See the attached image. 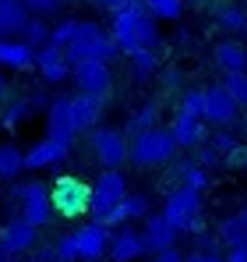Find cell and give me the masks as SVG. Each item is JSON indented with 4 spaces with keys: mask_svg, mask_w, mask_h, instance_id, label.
I'll return each instance as SVG.
<instances>
[{
    "mask_svg": "<svg viewBox=\"0 0 247 262\" xmlns=\"http://www.w3.org/2000/svg\"><path fill=\"white\" fill-rule=\"evenodd\" d=\"M110 36L124 57L134 50H156L159 46V18L145 7V0H131L110 14Z\"/></svg>",
    "mask_w": 247,
    "mask_h": 262,
    "instance_id": "1",
    "label": "cell"
},
{
    "mask_svg": "<svg viewBox=\"0 0 247 262\" xmlns=\"http://www.w3.org/2000/svg\"><path fill=\"white\" fill-rule=\"evenodd\" d=\"M64 53H67L71 68H75V64H82V60H110V64H113V57H117L120 50H117L113 36H110L103 25H95V21H88V18H78V29H75L71 43L64 46Z\"/></svg>",
    "mask_w": 247,
    "mask_h": 262,
    "instance_id": "2",
    "label": "cell"
},
{
    "mask_svg": "<svg viewBox=\"0 0 247 262\" xmlns=\"http://www.w3.org/2000/svg\"><path fill=\"white\" fill-rule=\"evenodd\" d=\"M202 213H205L202 191H194L187 184H177L163 202V216L177 227V234H198V230H205L202 227Z\"/></svg>",
    "mask_w": 247,
    "mask_h": 262,
    "instance_id": "3",
    "label": "cell"
},
{
    "mask_svg": "<svg viewBox=\"0 0 247 262\" xmlns=\"http://www.w3.org/2000/svg\"><path fill=\"white\" fill-rule=\"evenodd\" d=\"M177 156V142H173V135L169 128H145L138 131V135H131V163H138V167H163Z\"/></svg>",
    "mask_w": 247,
    "mask_h": 262,
    "instance_id": "4",
    "label": "cell"
},
{
    "mask_svg": "<svg viewBox=\"0 0 247 262\" xmlns=\"http://www.w3.org/2000/svg\"><path fill=\"white\" fill-rule=\"evenodd\" d=\"M11 199L18 202V216L29 220L32 227H46L53 220V199H50V184L42 181H18L11 188Z\"/></svg>",
    "mask_w": 247,
    "mask_h": 262,
    "instance_id": "5",
    "label": "cell"
},
{
    "mask_svg": "<svg viewBox=\"0 0 247 262\" xmlns=\"http://www.w3.org/2000/svg\"><path fill=\"white\" fill-rule=\"evenodd\" d=\"M50 199H53V213L64 220H78L88 213L92 202V184H85L82 177H57L50 184Z\"/></svg>",
    "mask_w": 247,
    "mask_h": 262,
    "instance_id": "6",
    "label": "cell"
},
{
    "mask_svg": "<svg viewBox=\"0 0 247 262\" xmlns=\"http://www.w3.org/2000/svg\"><path fill=\"white\" fill-rule=\"evenodd\" d=\"M88 145L95 152V160L110 170H120L124 163L131 160V138L120 128H110V124H99V128L88 131Z\"/></svg>",
    "mask_w": 247,
    "mask_h": 262,
    "instance_id": "7",
    "label": "cell"
},
{
    "mask_svg": "<svg viewBox=\"0 0 247 262\" xmlns=\"http://www.w3.org/2000/svg\"><path fill=\"white\" fill-rule=\"evenodd\" d=\"M124 195H127V177L124 170H103V174L95 177V184H92V202H88V216L92 220H103L110 216L117 206L124 202Z\"/></svg>",
    "mask_w": 247,
    "mask_h": 262,
    "instance_id": "8",
    "label": "cell"
},
{
    "mask_svg": "<svg viewBox=\"0 0 247 262\" xmlns=\"http://www.w3.org/2000/svg\"><path fill=\"white\" fill-rule=\"evenodd\" d=\"M240 110L244 106L223 89V82L205 89V106H202V121L205 124H212V128H233L237 117H240Z\"/></svg>",
    "mask_w": 247,
    "mask_h": 262,
    "instance_id": "9",
    "label": "cell"
},
{
    "mask_svg": "<svg viewBox=\"0 0 247 262\" xmlns=\"http://www.w3.org/2000/svg\"><path fill=\"white\" fill-rule=\"evenodd\" d=\"M75 149V138H60V135H46L39 138L29 152H25V170H46V167H60L67 163Z\"/></svg>",
    "mask_w": 247,
    "mask_h": 262,
    "instance_id": "10",
    "label": "cell"
},
{
    "mask_svg": "<svg viewBox=\"0 0 247 262\" xmlns=\"http://www.w3.org/2000/svg\"><path fill=\"white\" fill-rule=\"evenodd\" d=\"M71 82L78 92L106 96L113 89V68H110V60H82V64L71 68Z\"/></svg>",
    "mask_w": 247,
    "mask_h": 262,
    "instance_id": "11",
    "label": "cell"
},
{
    "mask_svg": "<svg viewBox=\"0 0 247 262\" xmlns=\"http://www.w3.org/2000/svg\"><path fill=\"white\" fill-rule=\"evenodd\" d=\"M71 237H75L78 262H99V259H106V252H110V227L99 223V220L71 230Z\"/></svg>",
    "mask_w": 247,
    "mask_h": 262,
    "instance_id": "12",
    "label": "cell"
},
{
    "mask_svg": "<svg viewBox=\"0 0 247 262\" xmlns=\"http://www.w3.org/2000/svg\"><path fill=\"white\" fill-rule=\"evenodd\" d=\"M39 241V227H32L29 220L14 216L0 227V248H4V259H21L25 252H32Z\"/></svg>",
    "mask_w": 247,
    "mask_h": 262,
    "instance_id": "13",
    "label": "cell"
},
{
    "mask_svg": "<svg viewBox=\"0 0 247 262\" xmlns=\"http://www.w3.org/2000/svg\"><path fill=\"white\" fill-rule=\"evenodd\" d=\"M36 68H39V78L46 85H64L71 78V60L64 53V46L46 43L36 50Z\"/></svg>",
    "mask_w": 247,
    "mask_h": 262,
    "instance_id": "14",
    "label": "cell"
},
{
    "mask_svg": "<svg viewBox=\"0 0 247 262\" xmlns=\"http://www.w3.org/2000/svg\"><path fill=\"white\" fill-rule=\"evenodd\" d=\"M177 227L163 216V213H149L145 223H141V241H145V252H152V255H159L166 248H177Z\"/></svg>",
    "mask_w": 247,
    "mask_h": 262,
    "instance_id": "15",
    "label": "cell"
},
{
    "mask_svg": "<svg viewBox=\"0 0 247 262\" xmlns=\"http://www.w3.org/2000/svg\"><path fill=\"white\" fill-rule=\"evenodd\" d=\"M106 110V96H88V92H75L71 96V117H75V131L88 135L92 128H99Z\"/></svg>",
    "mask_w": 247,
    "mask_h": 262,
    "instance_id": "16",
    "label": "cell"
},
{
    "mask_svg": "<svg viewBox=\"0 0 247 262\" xmlns=\"http://www.w3.org/2000/svg\"><path fill=\"white\" fill-rule=\"evenodd\" d=\"M212 64H215L223 75L247 71V43L240 36H223L219 43L212 46Z\"/></svg>",
    "mask_w": 247,
    "mask_h": 262,
    "instance_id": "17",
    "label": "cell"
},
{
    "mask_svg": "<svg viewBox=\"0 0 247 262\" xmlns=\"http://www.w3.org/2000/svg\"><path fill=\"white\" fill-rule=\"evenodd\" d=\"M113 262H134L145 255V241H141V230H134L131 223H124L117 230H110V252Z\"/></svg>",
    "mask_w": 247,
    "mask_h": 262,
    "instance_id": "18",
    "label": "cell"
},
{
    "mask_svg": "<svg viewBox=\"0 0 247 262\" xmlns=\"http://www.w3.org/2000/svg\"><path fill=\"white\" fill-rule=\"evenodd\" d=\"M0 68L4 71H32L36 68V46L25 43L21 36L0 39Z\"/></svg>",
    "mask_w": 247,
    "mask_h": 262,
    "instance_id": "19",
    "label": "cell"
},
{
    "mask_svg": "<svg viewBox=\"0 0 247 262\" xmlns=\"http://www.w3.org/2000/svg\"><path fill=\"white\" fill-rule=\"evenodd\" d=\"M46 135H60V138H78L75 131V117H71V96L60 92L50 99L46 106Z\"/></svg>",
    "mask_w": 247,
    "mask_h": 262,
    "instance_id": "20",
    "label": "cell"
},
{
    "mask_svg": "<svg viewBox=\"0 0 247 262\" xmlns=\"http://www.w3.org/2000/svg\"><path fill=\"white\" fill-rule=\"evenodd\" d=\"M149 213H152V199H149L145 191H127L124 202L103 220V223H106V227H124V223H134V220H145Z\"/></svg>",
    "mask_w": 247,
    "mask_h": 262,
    "instance_id": "21",
    "label": "cell"
},
{
    "mask_svg": "<svg viewBox=\"0 0 247 262\" xmlns=\"http://www.w3.org/2000/svg\"><path fill=\"white\" fill-rule=\"evenodd\" d=\"M169 135H173L177 149H198V145L205 142V121L194 117V114H180V110H177V117H173V124H169Z\"/></svg>",
    "mask_w": 247,
    "mask_h": 262,
    "instance_id": "22",
    "label": "cell"
},
{
    "mask_svg": "<svg viewBox=\"0 0 247 262\" xmlns=\"http://www.w3.org/2000/svg\"><path fill=\"white\" fill-rule=\"evenodd\" d=\"M29 7L25 0H0V39L7 36H21L25 25H29Z\"/></svg>",
    "mask_w": 247,
    "mask_h": 262,
    "instance_id": "23",
    "label": "cell"
},
{
    "mask_svg": "<svg viewBox=\"0 0 247 262\" xmlns=\"http://www.w3.org/2000/svg\"><path fill=\"white\" fill-rule=\"evenodd\" d=\"M215 234H219L223 248H247V206L237 209V213H230V216L219 223Z\"/></svg>",
    "mask_w": 247,
    "mask_h": 262,
    "instance_id": "24",
    "label": "cell"
},
{
    "mask_svg": "<svg viewBox=\"0 0 247 262\" xmlns=\"http://www.w3.org/2000/svg\"><path fill=\"white\" fill-rule=\"evenodd\" d=\"M215 25H219L226 36H244L247 11L240 4H233V0H223V4H215Z\"/></svg>",
    "mask_w": 247,
    "mask_h": 262,
    "instance_id": "25",
    "label": "cell"
},
{
    "mask_svg": "<svg viewBox=\"0 0 247 262\" xmlns=\"http://www.w3.org/2000/svg\"><path fill=\"white\" fill-rule=\"evenodd\" d=\"M127 64H131V78H134L138 85H145V82H152V78L159 75V57H156V50H134V53H127Z\"/></svg>",
    "mask_w": 247,
    "mask_h": 262,
    "instance_id": "26",
    "label": "cell"
},
{
    "mask_svg": "<svg viewBox=\"0 0 247 262\" xmlns=\"http://www.w3.org/2000/svg\"><path fill=\"white\" fill-rule=\"evenodd\" d=\"M159 117H163V103H159V99H145V103L131 114V121H127L124 135H138V131H145V128H156Z\"/></svg>",
    "mask_w": 247,
    "mask_h": 262,
    "instance_id": "27",
    "label": "cell"
},
{
    "mask_svg": "<svg viewBox=\"0 0 247 262\" xmlns=\"http://www.w3.org/2000/svg\"><path fill=\"white\" fill-rule=\"evenodd\" d=\"M25 170V152L14 142H0V181H18Z\"/></svg>",
    "mask_w": 247,
    "mask_h": 262,
    "instance_id": "28",
    "label": "cell"
},
{
    "mask_svg": "<svg viewBox=\"0 0 247 262\" xmlns=\"http://www.w3.org/2000/svg\"><path fill=\"white\" fill-rule=\"evenodd\" d=\"M29 117H32V106H29V99H25V96H21V99H7V103H4V110H0V128L18 131Z\"/></svg>",
    "mask_w": 247,
    "mask_h": 262,
    "instance_id": "29",
    "label": "cell"
},
{
    "mask_svg": "<svg viewBox=\"0 0 247 262\" xmlns=\"http://www.w3.org/2000/svg\"><path fill=\"white\" fill-rule=\"evenodd\" d=\"M50 32H53V25H50L46 18H39V14H32V18H29V25H25V32H21V39L39 50V46L50 43Z\"/></svg>",
    "mask_w": 247,
    "mask_h": 262,
    "instance_id": "30",
    "label": "cell"
},
{
    "mask_svg": "<svg viewBox=\"0 0 247 262\" xmlns=\"http://www.w3.org/2000/svg\"><path fill=\"white\" fill-rule=\"evenodd\" d=\"M177 181L187 184V188H194V191H205V188H208V170H205V167H198V163H180Z\"/></svg>",
    "mask_w": 247,
    "mask_h": 262,
    "instance_id": "31",
    "label": "cell"
},
{
    "mask_svg": "<svg viewBox=\"0 0 247 262\" xmlns=\"http://www.w3.org/2000/svg\"><path fill=\"white\" fill-rule=\"evenodd\" d=\"M145 7L159 21H180V14H184V0H145Z\"/></svg>",
    "mask_w": 247,
    "mask_h": 262,
    "instance_id": "32",
    "label": "cell"
},
{
    "mask_svg": "<svg viewBox=\"0 0 247 262\" xmlns=\"http://www.w3.org/2000/svg\"><path fill=\"white\" fill-rule=\"evenodd\" d=\"M202 106H205V89H198V85H191V89H184L180 92V114H194V117H202Z\"/></svg>",
    "mask_w": 247,
    "mask_h": 262,
    "instance_id": "33",
    "label": "cell"
},
{
    "mask_svg": "<svg viewBox=\"0 0 247 262\" xmlns=\"http://www.w3.org/2000/svg\"><path fill=\"white\" fill-rule=\"evenodd\" d=\"M223 89L240 103L247 106V71H233V75H223Z\"/></svg>",
    "mask_w": 247,
    "mask_h": 262,
    "instance_id": "34",
    "label": "cell"
},
{
    "mask_svg": "<svg viewBox=\"0 0 247 262\" xmlns=\"http://www.w3.org/2000/svg\"><path fill=\"white\" fill-rule=\"evenodd\" d=\"M194 163H198V167H205V170H215V167H223V163H226V156H223V152H219L212 142H208V145L202 142V145H198V156H194Z\"/></svg>",
    "mask_w": 247,
    "mask_h": 262,
    "instance_id": "35",
    "label": "cell"
},
{
    "mask_svg": "<svg viewBox=\"0 0 247 262\" xmlns=\"http://www.w3.org/2000/svg\"><path fill=\"white\" fill-rule=\"evenodd\" d=\"M75 29H78V18H60V21L53 25V32H50V43L67 46V43H71V36H75Z\"/></svg>",
    "mask_w": 247,
    "mask_h": 262,
    "instance_id": "36",
    "label": "cell"
},
{
    "mask_svg": "<svg viewBox=\"0 0 247 262\" xmlns=\"http://www.w3.org/2000/svg\"><path fill=\"white\" fill-rule=\"evenodd\" d=\"M208 142H212V145L226 156V152H233V149H237V131H233V128H215Z\"/></svg>",
    "mask_w": 247,
    "mask_h": 262,
    "instance_id": "37",
    "label": "cell"
},
{
    "mask_svg": "<svg viewBox=\"0 0 247 262\" xmlns=\"http://www.w3.org/2000/svg\"><path fill=\"white\" fill-rule=\"evenodd\" d=\"M29 14H39V18H50V14H60L64 11V0H25Z\"/></svg>",
    "mask_w": 247,
    "mask_h": 262,
    "instance_id": "38",
    "label": "cell"
},
{
    "mask_svg": "<svg viewBox=\"0 0 247 262\" xmlns=\"http://www.w3.org/2000/svg\"><path fill=\"white\" fill-rule=\"evenodd\" d=\"M194 237V252H219V234H208V230H198V234H191Z\"/></svg>",
    "mask_w": 247,
    "mask_h": 262,
    "instance_id": "39",
    "label": "cell"
},
{
    "mask_svg": "<svg viewBox=\"0 0 247 262\" xmlns=\"http://www.w3.org/2000/svg\"><path fill=\"white\" fill-rule=\"evenodd\" d=\"M156 78H159V85H163L166 92H177V89H180V71H177V68H159Z\"/></svg>",
    "mask_w": 247,
    "mask_h": 262,
    "instance_id": "40",
    "label": "cell"
},
{
    "mask_svg": "<svg viewBox=\"0 0 247 262\" xmlns=\"http://www.w3.org/2000/svg\"><path fill=\"white\" fill-rule=\"evenodd\" d=\"M25 99H29V106H32V114H39V110L46 114V106H50V99H53V96H46L42 89H36V92H29Z\"/></svg>",
    "mask_w": 247,
    "mask_h": 262,
    "instance_id": "41",
    "label": "cell"
},
{
    "mask_svg": "<svg viewBox=\"0 0 247 262\" xmlns=\"http://www.w3.org/2000/svg\"><path fill=\"white\" fill-rule=\"evenodd\" d=\"M184 262H226V259H223V252H187Z\"/></svg>",
    "mask_w": 247,
    "mask_h": 262,
    "instance_id": "42",
    "label": "cell"
},
{
    "mask_svg": "<svg viewBox=\"0 0 247 262\" xmlns=\"http://www.w3.org/2000/svg\"><path fill=\"white\" fill-rule=\"evenodd\" d=\"M7 262H60L57 259V252L53 248H39L36 255H29V259H7Z\"/></svg>",
    "mask_w": 247,
    "mask_h": 262,
    "instance_id": "43",
    "label": "cell"
},
{
    "mask_svg": "<svg viewBox=\"0 0 247 262\" xmlns=\"http://www.w3.org/2000/svg\"><path fill=\"white\" fill-rule=\"evenodd\" d=\"M124 4H131V0H92V7H99V11H106V14L120 11Z\"/></svg>",
    "mask_w": 247,
    "mask_h": 262,
    "instance_id": "44",
    "label": "cell"
},
{
    "mask_svg": "<svg viewBox=\"0 0 247 262\" xmlns=\"http://www.w3.org/2000/svg\"><path fill=\"white\" fill-rule=\"evenodd\" d=\"M226 163H230V167H247V149L237 145L233 152H226Z\"/></svg>",
    "mask_w": 247,
    "mask_h": 262,
    "instance_id": "45",
    "label": "cell"
},
{
    "mask_svg": "<svg viewBox=\"0 0 247 262\" xmlns=\"http://www.w3.org/2000/svg\"><path fill=\"white\" fill-rule=\"evenodd\" d=\"M156 262H184V252L180 248H166V252L156 255Z\"/></svg>",
    "mask_w": 247,
    "mask_h": 262,
    "instance_id": "46",
    "label": "cell"
},
{
    "mask_svg": "<svg viewBox=\"0 0 247 262\" xmlns=\"http://www.w3.org/2000/svg\"><path fill=\"white\" fill-rule=\"evenodd\" d=\"M223 259L226 262H247V248H226Z\"/></svg>",
    "mask_w": 247,
    "mask_h": 262,
    "instance_id": "47",
    "label": "cell"
},
{
    "mask_svg": "<svg viewBox=\"0 0 247 262\" xmlns=\"http://www.w3.org/2000/svg\"><path fill=\"white\" fill-rule=\"evenodd\" d=\"M7 99H11V82H7V75H4V68H0V110H4Z\"/></svg>",
    "mask_w": 247,
    "mask_h": 262,
    "instance_id": "48",
    "label": "cell"
},
{
    "mask_svg": "<svg viewBox=\"0 0 247 262\" xmlns=\"http://www.w3.org/2000/svg\"><path fill=\"white\" fill-rule=\"evenodd\" d=\"M244 138H247V117H244Z\"/></svg>",
    "mask_w": 247,
    "mask_h": 262,
    "instance_id": "49",
    "label": "cell"
},
{
    "mask_svg": "<svg viewBox=\"0 0 247 262\" xmlns=\"http://www.w3.org/2000/svg\"><path fill=\"white\" fill-rule=\"evenodd\" d=\"M0 262H7V259H4V248H0Z\"/></svg>",
    "mask_w": 247,
    "mask_h": 262,
    "instance_id": "50",
    "label": "cell"
},
{
    "mask_svg": "<svg viewBox=\"0 0 247 262\" xmlns=\"http://www.w3.org/2000/svg\"><path fill=\"white\" fill-rule=\"evenodd\" d=\"M240 39H244V43H247V29H244V36H240Z\"/></svg>",
    "mask_w": 247,
    "mask_h": 262,
    "instance_id": "51",
    "label": "cell"
}]
</instances>
